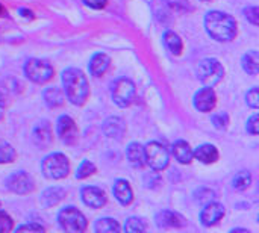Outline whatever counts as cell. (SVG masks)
<instances>
[{
  "mask_svg": "<svg viewBox=\"0 0 259 233\" xmlns=\"http://www.w3.org/2000/svg\"><path fill=\"white\" fill-rule=\"evenodd\" d=\"M241 65H243V70L247 73V74H252V76H256L259 71V55L256 50H250L247 52L243 59H241Z\"/></svg>",
  "mask_w": 259,
  "mask_h": 233,
  "instance_id": "cell-24",
  "label": "cell"
},
{
  "mask_svg": "<svg viewBox=\"0 0 259 233\" xmlns=\"http://www.w3.org/2000/svg\"><path fill=\"white\" fill-rule=\"evenodd\" d=\"M244 17L247 18L249 23H252L253 26L259 24V8L258 6H247L244 8Z\"/></svg>",
  "mask_w": 259,
  "mask_h": 233,
  "instance_id": "cell-32",
  "label": "cell"
},
{
  "mask_svg": "<svg viewBox=\"0 0 259 233\" xmlns=\"http://www.w3.org/2000/svg\"><path fill=\"white\" fill-rule=\"evenodd\" d=\"M155 221L159 227H173V229H181L187 226V220L175 212V211H161L156 214Z\"/></svg>",
  "mask_w": 259,
  "mask_h": 233,
  "instance_id": "cell-14",
  "label": "cell"
},
{
  "mask_svg": "<svg viewBox=\"0 0 259 233\" xmlns=\"http://www.w3.org/2000/svg\"><path fill=\"white\" fill-rule=\"evenodd\" d=\"M223 76H225V68L214 58L203 59L197 67V77L205 86L217 85L223 79Z\"/></svg>",
  "mask_w": 259,
  "mask_h": 233,
  "instance_id": "cell-4",
  "label": "cell"
},
{
  "mask_svg": "<svg viewBox=\"0 0 259 233\" xmlns=\"http://www.w3.org/2000/svg\"><path fill=\"white\" fill-rule=\"evenodd\" d=\"M194 158L197 161H200L202 164H214L219 159V150L212 144H203L196 149Z\"/></svg>",
  "mask_w": 259,
  "mask_h": 233,
  "instance_id": "cell-21",
  "label": "cell"
},
{
  "mask_svg": "<svg viewBox=\"0 0 259 233\" xmlns=\"http://www.w3.org/2000/svg\"><path fill=\"white\" fill-rule=\"evenodd\" d=\"M83 3L93 9H103L108 5V0H83Z\"/></svg>",
  "mask_w": 259,
  "mask_h": 233,
  "instance_id": "cell-37",
  "label": "cell"
},
{
  "mask_svg": "<svg viewBox=\"0 0 259 233\" xmlns=\"http://www.w3.org/2000/svg\"><path fill=\"white\" fill-rule=\"evenodd\" d=\"M58 221L62 230L70 233H80L85 232L87 229V218L85 215L77 211L76 208H65L59 212Z\"/></svg>",
  "mask_w": 259,
  "mask_h": 233,
  "instance_id": "cell-5",
  "label": "cell"
},
{
  "mask_svg": "<svg viewBox=\"0 0 259 233\" xmlns=\"http://www.w3.org/2000/svg\"><path fill=\"white\" fill-rule=\"evenodd\" d=\"M41 170L47 179L59 180L70 173V161L62 153H52L44 158L41 164Z\"/></svg>",
  "mask_w": 259,
  "mask_h": 233,
  "instance_id": "cell-3",
  "label": "cell"
},
{
  "mask_svg": "<svg viewBox=\"0 0 259 233\" xmlns=\"http://www.w3.org/2000/svg\"><path fill=\"white\" fill-rule=\"evenodd\" d=\"M225 215V206L217 202H209L205 205V208L200 212V221L203 226L209 227L219 223Z\"/></svg>",
  "mask_w": 259,
  "mask_h": 233,
  "instance_id": "cell-12",
  "label": "cell"
},
{
  "mask_svg": "<svg viewBox=\"0 0 259 233\" xmlns=\"http://www.w3.org/2000/svg\"><path fill=\"white\" fill-rule=\"evenodd\" d=\"M24 74L33 83L42 85L53 77V67L44 59H29L24 65Z\"/></svg>",
  "mask_w": 259,
  "mask_h": 233,
  "instance_id": "cell-7",
  "label": "cell"
},
{
  "mask_svg": "<svg viewBox=\"0 0 259 233\" xmlns=\"http://www.w3.org/2000/svg\"><path fill=\"white\" fill-rule=\"evenodd\" d=\"M247 132L250 133V135H253V136H256L258 135V114H253L250 118H249V121H247Z\"/></svg>",
  "mask_w": 259,
  "mask_h": 233,
  "instance_id": "cell-35",
  "label": "cell"
},
{
  "mask_svg": "<svg viewBox=\"0 0 259 233\" xmlns=\"http://www.w3.org/2000/svg\"><path fill=\"white\" fill-rule=\"evenodd\" d=\"M18 232H44L46 229L41 226V224H36V223H32V224H21L17 227Z\"/></svg>",
  "mask_w": 259,
  "mask_h": 233,
  "instance_id": "cell-36",
  "label": "cell"
},
{
  "mask_svg": "<svg viewBox=\"0 0 259 233\" xmlns=\"http://www.w3.org/2000/svg\"><path fill=\"white\" fill-rule=\"evenodd\" d=\"M44 102L49 108H59L65 102V94L58 86H50L44 91Z\"/></svg>",
  "mask_w": 259,
  "mask_h": 233,
  "instance_id": "cell-23",
  "label": "cell"
},
{
  "mask_svg": "<svg viewBox=\"0 0 259 233\" xmlns=\"http://www.w3.org/2000/svg\"><path fill=\"white\" fill-rule=\"evenodd\" d=\"M231 232L234 233V232H246V233H249V230L247 229H232Z\"/></svg>",
  "mask_w": 259,
  "mask_h": 233,
  "instance_id": "cell-40",
  "label": "cell"
},
{
  "mask_svg": "<svg viewBox=\"0 0 259 233\" xmlns=\"http://www.w3.org/2000/svg\"><path fill=\"white\" fill-rule=\"evenodd\" d=\"M164 42H165L167 49H168L173 55H181V53H182L184 44H182L181 36H179L176 32H173V30H165V33H164Z\"/></svg>",
  "mask_w": 259,
  "mask_h": 233,
  "instance_id": "cell-25",
  "label": "cell"
},
{
  "mask_svg": "<svg viewBox=\"0 0 259 233\" xmlns=\"http://www.w3.org/2000/svg\"><path fill=\"white\" fill-rule=\"evenodd\" d=\"M111 65V58L105 53H96L90 61V73L94 77H100Z\"/></svg>",
  "mask_w": 259,
  "mask_h": 233,
  "instance_id": "cell-17",
  "label": "cell"
},
{
  "mask_svg": "<svg viewBox=\"0 0 259 233\" xmlns=\"http://www.w3.org/2000/svg\"><path fill=\"white\" fill-rule=\"evenodd\" d=\"M103 132L108 138H115L120 139L124 132H126V126L124 121L120 117H109L105 123H103Z\"/></svg>",
  "mask_w": 259,
  "mask_h": 233,
  "instance_id": "cell-16",
  "label": "cell"
},
{
  "mask_svg": "<svg viewBox=\"0 0 259 233\" xmlns=\"http://www.w3.org/2000/svg\"><path fill=\"white\" fill-rule=\"evenodd\" d=\"M252 185V174L249 171H240L232 179V187L238 191H244Z\"/></svg>",
  "mask_w": 259,
  "mask_h": 233,
  "instance_id": "cell-27",
  "label": "cell"
},
{
  "mask_svg": "<svg viewBox=\"0 0 259 233\" xmlns=\"http://www.w3.org/2000/svg\"><path fill=\"white\" fill-rule=\"evenodd\" d=\"M62 85L65 97L76 106H80L87 102L90 94V86L87 76L77 68H67L62 73Z\"/></svg>",
  "mask_w": 259,
  "mask_h": 233,
  "instance_id": "cell-2",
  "label": "cell"
},
{
  "mask_svg": "<svg viewBox=\"0 0 259 233\" xmlns=\"http://www.w3.org/2000/svg\"><path fill=\"white\" fill-rule=\"evenodd\" d=\"M114 196L117 199V202L123 206H127L132 203L134 200V193H132V188L131 185L123 180V179H118L115 183H114Z\"/></svg>",
  "mask_w": 259,
  "mask_h": 233,
  "instance_id": "cell-19",
  "label": "cell"
},
{
  "mask_svg": "<svg viewBox=\"0 0 259 233\" xmlns=\"http://www.w3.org/2000/svg\"><path fill=\"white\" fill-rule=\"evenodd\" d=\"M246 102H247V105H249L252 109H258L259 108L258 88H252V89L247 92V96H246Z\"/></svg>",
  "mask_w": 259,
  "mask_h": 233,
  "instance_id": "cell-34",
  "label": "cell"
},
{
  "mask_svg": "<svg viewBox=\"0 0 259 233\" xmlns=\"http://www.w3.org/2000/svg\"><path fill=\"white\" fill-rule=\"evenodd\" d=\"M65 197V191L59 187H52V188H47L42 196H41V205L44 208H52V206H56L62 199Z\"/></svg>",
  "mask_w": 259,
  "mask_h": 233,
  "instance_id": "cell-22",
  "label": "cell"
},
{
  "mask_svg": "<svg viewBox=\"0 0 259 233\" xmlns=\"http://www.w3.org/2000/svg\"><path fill=\"white\" fill-rule=\"evenodd\" d=\"M94 230L97 233H114L120 232L121 227L114 218H100V220L96 221Z\"/></svg>",
  "mask_w": 259,
  "mask_h": 233,
  "instance_id": "cell-26",
  "label": "cell"
},
{
  "mask_svg": "<svg viewBox=\"0 0 259 233\" xmlns=\"http://www.w3.org/2000/svg\"><path fill=\"white\" fill-rule=\"evenodd\" d=\"M124 230L126 232H132V233H141L146 232V224L143 220L140 218H135V217H131L126 224H124Z\"/></svg>",
  "mask_w": 259,
  "mask_h": 233,
  "instance_id": "cell-30",
  "label": "cell"
},
{
  "mask_svg": "<svg viewBox=\"0 0 259 233\" xmlns=\"http://www.w3.org/2000/svg\"><path fill=\"white\" fill-rule=\"evenodd\" d=\"M94 173H96V165L90 161H83L76 171V179L82 180V179H87L88 176H91Z\"/></svg>",
  "mask_w": 259,
  "mask_h": 233,
  "instance_id": "cell-29",
  "label": "cell"
},
{
  "mask_svg": "<svg viewBox=\"0 0 259 233\" xmlns=\"http://www.w3.org/2000/svg\"><path fill=\"white\" fill-rule=\"evenodd\" d=\"M193 105L200 112H211L217 105V96L212 86H205L194 94Z\"/></svg>",
  "mask_w": 259,
  "mask_h": 233,
  "instance_id": "cell-11",
  "label": "cell"
},
{
  "mask_svg": "<svg viewBox=\"0 0 259 233\" xmlns=\"http://www.w3.org/2000/svg\"><path fill=\"white\" fill-rule=\"evenodd\" d=\"M3 112H5V103H3V99H2V94H0V120L3 118Z\"/></svg>",
  "mask_w": 259,
  "mask_h": 233,
  "instance_id": "cell-39",
  "label": "cell"
},
{
  "mask_svg": "<svg viewBox=\"0 0 259 233\" xmlns=\"http://www.w3.org/2000/svg\"><path fill=\"white\" fill-rule=\"evenodd\" d=\"M112 100L115 102L117 106L120 108H126L134 102L135 97V83L131 79L121 77L117 79L112 83Z\"/></svg>",
  "mask_w": 259,
  "mask_h": 233,
  "instance_id": "cell-8",
  "label": "cell"
},
{
  "mask_svg": "<svg viewBox=\"0 0 259 233\" xmlns=\"http://www.w3.org/2000/svg\"><path fill=\"white\" fill-rule=\"evenodd\" d=\"M56 132H58V136L61 138V141L65 144H74L77 141V135H79L77 126H76L74 120L68 115L59 117V120L56 123Z\"/></svg>",
  "mask_w": 259,
  "mask_h": 233,
  "instance_id": "cell-10",
  "label": "cell"
},
{
  "mask_svg": "<svg viewBox=\"0 0 259 233\" xmlns=\"http://www.w3.org/2000/svg\"><path fill=\"white\" fill-rule=\"evenodd\" d=\"M171 153L179 164H190L194 158V152L187 141H176L171 147Z\"/></svg>",
  "mask_w": 259,
  "mask_h": 233,
  "instance_id": "cell-18",
  "label": "cell"
},
{
  "mask_svg": "<svg viewBox=\"0 0 259 233\" xmlns=\"http://www.w3.org/2000/svg\"><path fill=\"white\" fill-rule=\"evenodd\" d=\"M205 29L212 39L226 42L235 38L237 21L225 12L211 11L205 17Z\"/></svg>",
  "mask_w": 259,
  "mask_h": 233,
  "instance_id": "cell-1",
  "label": "cell"
},
{
  "mask_svg": "<svg viewBox=\"0 0 259 233\" xmlns=\"http://www.w3.org/2000/svg\"><path fill=\"white\" fill-rule=\"evenodd\" d=\"M126 156L134 168H141L146 164V155H144V147L138 143L129 144L126 150Z\"/></svg>",
  "mask_w": 259,
  "mask_h": 233,
  "instance_id": "cell-20",
  "label": "cell"
},
{
  "mask_svg": "<svg viewBox=\"0 0 259 233\" xmlns=\"http://www.w3.org/2000/svg\"><path fill=\"white\" fill-rule=\"evenodd\" d=\"M211 120H212V124H214L217 129H220V130L226 129V127H228V124H229V115H228L226 112L214 114V115L211 117Z\"/></svg>",
  "mask_w": 259,
  "mask_h": 233,
  "instance_id": "cell-31",
  "label": "cell"
},
{
  "mask_svg": "<svg viewBox=\"0 0 259 233\" xmlns=\"http://www.w3.org/2000/svg\"><path fill=\"white\" fill-rule=\"evenodd\" d=\"M32 139L39 149H49L50 147V144L53 141V133H52V126L49 124V121H41L35 126L33 133H32Z\"/></svg>",
  "mask_w": 259,
  "mask_h": 233,
  "instance_id": "cell-15",
  "label": "cell"
},
{
  "mask_svg": "<svg viewBox=\"0 0 259 233\" xmlns=\"http://www.w3.org/2000/svg\"><path fill=\"white\" fill-rule=\"evenodd\" d=\"M15 159V150L14 147L5 141V139H0V164H9Z\"/></svg>",
  "mask_w": 259,
  "mask_h": 233,
  "instance_id": "cell-28",
  "label": "cell"
},
{
  "mask_svg": "<svg viewBox=\"0 0 259 233\" xmlns=\"http://www.w3.org/2000/svg\"><path fill=\"white\" fill-rule=\"evenodd\" d=\"M80 197L88 208L100 209L106 203V194L97 187H85L80 191Z\"/></svg>",
  "mask_w": 259,
  "mask_h": 233,
  "instance_id": "cell-13",
  "label": "cell"
},
{
  "mask_svg": "<svg viewBox=\"0 0 259 233\" xmlns=\"http://www.w3.org/2000/svg\"><path fill=\"white\" fill-rule=\"evenodd\" d=\"M12 229H14V221H12V218H11L6 212L0 211V233H8L11 232Z\"/></svg>",
  "mask_w": 259,
  "mask_h": 233,
  "instance_id": "cell-33",
  "label": "cell"
},
{
  "mask_svg": "<svg viewBox=\"0 0 259 233\" xmlns=\"http://www.w3.org/2000/svg\"><path fill=\"white\" fill-rule=\"evenodd\" d=\"M6 187L9 191L15 193V194H29L35 190V182L33 179L24 173V171H17V173H12L6 180H5Z\"/></svg>",
  "mask_w": 259,
  "mask_h": 233,
  "instance_id": "cell-9",
  "label": "cell"
},
{
  "mask_svg": "<svg viewBox=\"0 0 259 233\" xmlns=\"http://www.w3.org/2000/svg\"><path fill=\"white\" fill-rule=\"evenodd\" d=\"M3 14H5V8H3V6L0 5V15H3Z\"/></svg>",
  "mask_w": 259,
  "mask_h": 233,
  "instance_id": "cell-41",
  "label": "cell"
},
{
  "mask_svg": "<svg viewBox=\"0 0 259 233\" xmlns=\"http://www.w3.org/2000/svg\"><path fill=\"white\" fill-rule=\"evenodd\" d=\"M144 155H146V164L155 170V171H162L168 167V162H170V155H168V150L156 143V141H152L149 143L146 147H144Z\"/></svg>",
  "mask_w": 259,
  "mask_h": 233,
  "instance_id": "cell-6",
  "label": "cell"
},
{
  "mask_svg": "<svg viewBox=\"0 0 259 233\" xmlns=\"http://www.w3.org/2000/svg\"><path fill=\"white\" fill-rule=\"evenodd\" d=\"M20 14H23V17H26V18H32L33 17V14L30 11H27V9H20Z\"/></svg>",
  "mask_w": 259,
  "mask_h": 233,
  "instance_id": "cell-38",
  "label": "cell"
}]
</instances>
